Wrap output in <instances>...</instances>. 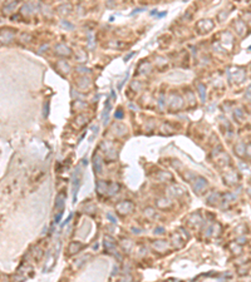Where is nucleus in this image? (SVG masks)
Here are the masks:
<instances>
[{
    "instance_id": "f257e3e1",
    "label": "nucleus",
    "mask_w": 251,
    "mask_h": 282,
    "mask_svg": "<svg viewBox=\"0 0 251 282\" xmlns=\"http://www.w3.org/2000/svg\"><path fill=\"white\" fill-rule=\"evenodd\" d=\"M64 204H65V194L63 192H60L57 198H55V211H57V215H55V223H59L62 216H63V211H64Z\"/></svg>"
},
{
    "instance_id": "f03ea898",
    "label": "nucleus",
    "mask_w": 251,
    "mask_h": 282,
    "mask_svg": "<svg viewBox=\"0 0 251 282\" xmlns=\"http://www.w3.org/2000/svg\"><path fill=\"white\" fill-rule=\"evenodd\" d=\"M80 182H82V171H80V167L77 168L76 173H74V178H73V191H74V203L77 202V194H78V190L80 187Z\"/></svg>"
},
{
    "instance_id": "7ed1b4c3",
    "label": "nucleus",
    "mask_w": 251,
    "mask_h": 282,
    "mask_svg": "<svg viewBox=\"0 0 251 282\" xmlns=\"http://www.w3.org/2000/svg\"><path fill=\"white\" fill-rule=\"evenodd\" d=\"M14 38H15V32L13 29H3L0 32V43L9 44L14 40Z\"/></svg>"
},
{
    "instance_id": "20e7f679",
    "label": "nucleus",
    "mask_w": 251,
    "mask_h": 282,
    "mask_svg": "<svg viewBox=\"0 0 251 282\" xmlns=\"http://www.w3.org/2000/svg\"><path fill=\"white\" fill-rule=\"evenodd\" d=\"M133 208H134V206L129 201H123V202H119L117 204V211H118L121 215H128V213H131L132 211H133Z\"/></svg>"
},
{
    "instance_id": "39448f33",
    "label": "nucleus",
    "mask_w": 251,
    "mask_h": 282,
    "mask_svg": "<svg viewBox=\"0 0 251 282\" xmlns=\"http://www.w3.org/2000/svg\"><path fill=\"white\" fill-rule=\"evenodd\" d=\"M54 52L57 55H60V57H69L72 54L71 49L68 46H65L64 44H57L54 48Z\"/></svg>"
},
{
    "instance_id": "423d86ee",
    "label": "nucleus",
    "mask_w": 251,
    "mask_h": 282,
    "mask_svg": "<svg viewBox=\"0 0 251 282\" xmlns=\"http://www.w3.org/2000/svg\"><path fill=\"white\" fill-rule=\"evenodd\" d=\"M103 160H102V158H101V156L97 153H94V156H93V166H94V172L97 173V174H102V172H103Z\"/></svg>"
},
{
    "instance_id": "0eeeda50",
    "label": "nucleus",
    "mask_w": 251,
    "mask_h": 282,
    "mask_svg": "<svg viewBox=\"0 0 251 282\" xmlns=\"http://www.w3.org/2000/svg\"><path fill=\"white\" fill-rule=\"evenodd\" d=\"M206 187H207V181L205 179V178H202V177H200V178H197L193 188H195V192L202 193L205 190H206Z\"/></svg>"
},
{
    "instance_id": "6e6552de",
    "label": "nucleus",
    "mask_w": 251,
    "mask_h": 282,
    "mask_svg": "<svg viewBox=\"0 0 251 282\" xmlns=\"http://www.w3.org/2000/svg\"><path fill=\"white\" fill-rule=\"evenodd\" d=\"M197 24H198V25H203V28L198 29L201 33L210 32V30L214 28V23H212L211 20H201V21H198V23H197Z\"/></svg>"
},
{
    "instance_id": "1a4fd4ad",
    "label": "nucleus",
    "mask_w": 251,
    "mask_h": 282,
    "mask_svg": "<svg viewBox=\"0 0 251 282\" xmlns=\"http://www.w3.org/2000/svg\"><path fill=\"white\" fill-rule=\"evenodd\" d=\"M82 248H83V243H80V242H78V241L72 242V243L69 245V247H68V253H69V254H74V253L79 252Z\"/></svg>"
},
{
    "instance_id": "9d476101",
    "label": "nucleus",
    "mask_w": 251,
    "mask_h": 282,
    "mask_svg": "<svg viewBox=\"0 0 251 282\" xmlns=\"http://www.w3.org/2000/svg\"><path fill=\"white\" fill-rule=\"evenodd\" d=\"M34 10H35V8H34V3H28V4H25L24 6H23L21 13H23V14H25V15H30Z\"/></svg>"
},
{
    "instance_id": "9b49d317",
    "label": "nucleus",
    "mask_w": 251,
    "mask_h": 282,
    "mask_svg": "<svg viewBox=\"0 0 251 282\" xmlns=\"http://www.w3.org/2000/svg\"><path fill=\"white\" fill-rule=\"evenodd\" d=\"M16 5H18V2H16V0L11 2L10 4H6V5L4 6V13H5V14H10V13H13V11L15 10Z\"/></svg>"
},
{
    "instance_id": "f8f14e48",
    "label": "nucleus",
    "mask_w": 251,
    "mask_h": 282,
    "mask_svg": "<svg viewBox=\"0 0 251 282\" xmlns=\"http://www.w3.org/2000/svg\"><path fill=\"white\" fill-rule=\"evenodd\" d=\"M97 190H98V193H99V194L107 193V191H108L107 183H106V182H103V181H99V182H98V184H97Z\"/></svg>"
},
{
    "instance_id": "ddd939ff",
    "label": "nucleus",
    "mask_w": 251,
    "mask_h": 282,
    "mask_svg": "<svg viewBox=\"0 0 251 282\" xmlns=\"http://www.w3.org/2000/svg\"><path fill=\"white\" fill-rule=\"evenodd\" d=\"M104 246H106V248L110 250V248H113V247L116 246V242L113 241L110 237H106V238H104Z\"/></svg>"
},
{
    "instance_id": "4468645a",
    "label": "nucleus",
    "mask_w": 251,
    "mask_h": 282,
    "mask_svg": "<svg viewBox=\"0 0 251 282\" xmlns=\"http://www.w3.org/2000/svg\"><path fill=\"white\" fill-rule=\"evenodd\" d=\"M198 93H200V96H201V99L205 100V98H206V96H205V87L202 84L198 85Z\"/></svg>"
},
{
    "instance_id": "2eb2a0df",
    "label": "nucleus",
    "mask_w": 251,
    "mask_h": 282,
    "mask_svg": "<svg viewBox=\"0 0 251 282\" xmlns=\"http://www.w3.org/2000/svg\"><path fill=\"white\" fill-rule=\"evenodd\" d=\"M62 25L63 27H65V28H68V29H69V30H73V25L72 24H69V23H68V21H62Z\"/></svg>"
},
{
    "instance_id": "dca6fc26",
    "label": "nucleus",
    "mask_w": 251,
    "mask_h": 282,
    "mask_svg": "<svg viewBox=\"0 0 251 282\" xmlns=\"http://www.w3.org/2000/svg\"><path fill=\"white\" fill-rule=\"evenodd\" d=\"M115 117H116L117 119H122L123 118V112L122 110H117L116 114H115Z\"/></svg>"
},
{
    "instance_id": "f3484780",
    "label": "nucleus",
    "mask_w": 251,
    "mask_h": 282,
    "mask_svg": "<svg viewBox=\"0 0 251 282\" xmlns=\"http://www.w3.org/2000/svg\"><path fill=\"white\" fill-rule=\"evenodd\" d=\"M107 218L110 221V222H113V223H117V218H115L112 216V213H107Z\"/></svg>"
},
{
    "instance_id": "a211bd4d",
    "label": "nucleus",
    "mask_w": 251,
    "mask_h": 282,
    "mask_svg": "<svg viewBox=\"0 0 251 282\" xmlns=\"http://www.w3.org/2000/svg\"><path fill=\"white\" fill-rule=\"evenodd\" d=\"M154 233H158V234H162L163 233V228L162 227H158L156 231H154Z\"/></svg>"
},
{
    "instance_id": "6ab92c4d",
    "label": "nucleus",
    "mask_w": 251,
    "mask_h": 282,
    "mask_svg": "<svg viewBox=\"0 0 251 282\" xmlns=\"http://www.w3.org/2000/svg\"><path fill=\"white\" fill-rule=\"evenodd\" d=\"M48 108H49V102H47V108H44V117H48Z\"/></svg>"
},
{
    "instance_id": "aec40b11",
    "label": "nucleus",
    "mask_w": 251,
    "mask_h": 282,
    "mask_svg": "<svg viewBox=\"0 0 251 282\" xmlns=\"http://www.w3.org/2000/svg\"><path fill=\"white\" fill-rule=\"evenodd\" d=\"M132 55H133V53H131V54H129V55H127V57H126V58H124V60H126V62H127V60H128V59H129V58H131V57H132Z\"/></svg>"
}]
</instances>
